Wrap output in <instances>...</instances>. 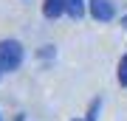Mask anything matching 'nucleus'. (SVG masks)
<instances>
[{
    "mask_svg": "<svg viewBox=\"0 0 127 121\" xmlns=\"http://www.w3.org/2000/svg\"><path fill=\"white\" fill-rule=\"evenodd\" d=\"M23 65V45L17 40H3L0 42V68L3 71H17Z\"/></svg>",
    "mask_w": 127,
    "mask_h": 121,
    "instance_id": "f257e3e1",
    "label": "nucleus"
},
{
    "mask_svg": "<svg viewBox=\"0 0 127 121\" xmlns=\"http://www.w3.org/2000/svg\"><path fill=\"white\" fill-rule=\"evenodd\" d=\"M88 6H91L93 20H99V23H110L113 20V3L110 0H88Z\"/></svg>",
    "mask_w": 127,
    "mask_h": 121,
    "instance_id": "f03ea898",
    "label": "nucleus"
},
{
    "mask_svg": "<svg viewBox=\"0 0 127 121\" xmlns=\"http://www.w3.org/2000/svg\"><path fill=\"white\" fill-rule=\"evenodd\" d=\"M62 11H65V0H45V3H42V14H45L48 20H57Z\"/></svg>",
    "mask_w": 127,
    "mask_h": 121,
    "instance_id": "7ed1b4c3",
    "label": "nucleus"
},
{
    "mask_svg": "<svg viewBox=\"0 0 127 121\" xmlns=\"http://www.w3.org/2000/svg\"><path fill=\"white\" fill-rule=\"evenodd\" d=\"M65 14L73 20H82L85 14V0H65Z\"/></svg>",
    "mask_w": 127,
    "mask_h": 121,
    "instance_id": "20e7f679",
    "label": "nucleus"
},
{
    "mask_svg": "<svg viewBox=\"0 0 127 121\" xmlns=\"http://www.w3.org/2000/svg\"><path fill=\"white\" fill-rule=\"evenodd\" d=\"M119 85L127 87V54L122 56V62H119Z\"/></svg>",
    "mask_w": 127,
    "mask_h": 121,
    "instance_id": "39448f33",
    "label": "nucleus"
},
{
    "mask_svg": "<svg viewBox=\"0 0 127 121\" xmlns=\"http://www.w3.org/2000/svg\"><path fill=\"white\" fill-rule=\"evenodd\" d=\"M99 107H102V101L96 99V101L91 104V110H88V118H85V121H96V118H99Z\"/></svg>",
    "mask_w": 127,
    "mask_h": 121,
    "instance_id": "423d86ee",
    "label": "nucleus"
},
{
    "mask_svg": "<svg viewBox=\"0 0 127 121\" xmlns=\"http://www.w3.org/2000/svg\"><path fill=\"white\" fill-rule=\"evenodd\" d=\"M0 73H3V68H0Z\"/></svg>",
    "mask_w": 127,
    "mask_h": 121,
    "instance_id": "0eeeda50",
    "label": "nucleus"
},
{
    "mask_svg": "<svg viewBox=\"0 0 127 121\" xmlns=\"http://www.w3.org/2000/svg\"><path fill=\"white\" fill-rule=\"evenodd\" d=\"M124 25H127V20H124Z\"/></svg>",
    "mask_w": 127,
    "mask_h": 121,
    "instance_id": "6e6552de",
    "label": "nucleus"
}]
</instances>
